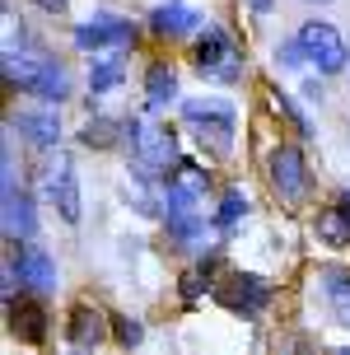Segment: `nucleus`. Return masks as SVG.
<instances>
[{
    "label": "nucleus",
    "mask_w": 350,
    "mask_h": 355,
    "mask_svg": "<svg viewBox=\"0 0 350 355\" xmlns=\"http://www.w3.org/2000/svg\"><path fill=\"white\" fill-rule=\"evenodd\" d=\"M182 117L192 122L196 141L206 145L210 155H229L234 150V107L225 98H192L182 107Z\"/></svg>",
    "instance_id": "f257e3e1"
},
{
    "label": "nucleus",
    "mask_w": 350,
    "mask_h": 355,
    "mask_svg": "<svg viewBox=\"0 0 350 355\" xmlns=\"http://www.w3.org/2000/svg\"><path fill=\"white\" fill-rule=\"evenodd\" d=\"M196 66H201V75H206V80L234 85V80L243 75V56L234 52V42H229L220 28H206L201 47H196Z\"/></svg>",
    "instance_id": "f03ea898"
},
{
    "label": "nucleus",
    "mask_w": 350,
    "mask_h": 355,
    "mask_svg": "<svg viewBox=\"0 0 350 355\" xmlns=\"http://www.w3.org/2000/svg\"><path fill=\"white\" fill-rule=\"evenodd\" d=\"M75 42H80L85 52H122V47L136 42V28L117 15H94L89 24L75 28Z\"/></svg>",
    "instance_id": "7ed1b4c3"
},
{
    "label": "nucleus",
    "mask_w": 350,
    "mask_h": 355,
    "mask_svg": "<svg viewBox=\"0 0 350 355\" xmlns=\"http://www.w3.org/2000/svg\"><path fill=\"white\" fill-rule=\"evenodd\" d=\"M299 42H304V52H308V61H313L317 71H341L350 61L346 42H341V33H336L332 24H304V33H299Z\"/></svg>",
    "instance_id": "20e7f679"
},
{
    "label": "nucleus",
    "mask_w": 350,
    "mask_h": 355,
    "mask_svg": "<svg viewBox=\"0 0 350 355\" xmlns=\"http://www.w3.org/2000/svg\"><path fill=\"white\" fill-rule=\"evenodd\" d=\"M131 145H136L140 164H145L150 173H164L168 164H177V145H173V131H164V126H150V122L131 126Z\"/></svg>",
    "instance_id": "39448f33"
},
{
    "label": "nucleus",
    "mask_w": 350,
    "mask_h": 355,
    "mask_svg": "<svg viewBox=\"0 0 350 355\" xmlns=\"http://www.w3.org/2000/svg\"><path fill=\"white\" fill-rule=\"evenodd\" d=\"M42 192L61 206L66 220H80V182H75V168H70L66 155L47 159V168H42Z\"/></svg>",
    "instance_id": "423d86ee"
},
{
    "label": "nucleus",
    "mask_w": 350,
    "mask_h": 355,
    "mask_svg": "<svg viewBox=\"0 0 350 355\" xmlns=\"http://www.w3.org/2000/svg\"><path fill=\"white\" fill-rule=\"evenodd\" d=\"M271 187H276L285 201H299V196H304L308 173H304V155H299L295 145H280L276 155H271Z\"/></svg>",
    "instance_id": "0eeeda50"
},
{
    "label": "nucleus",
    "mask_w": 350,
    "mask_h": 355,
    "mask_svg": "<svg viewBox=\"0 0 350 355\" xmlns=\"http://www.w3.org/2000/svg\"><path fill=\"white\" fill-rule=\"evenodd\" d=\"M215 300L225 304V309H234V313H257V309L271 300V290H266V281H257V276H229V281L215 290Z\"/></svg>",
    "instance_id": "6e6552de"
},
{
    "label": "nucleus",
    "mask_w": 350,
    "mask_h": 355,
    "mask_svg": "<svg viewBox=\"0 0 350 355\" xmlns=\"http://www.w3.org/2000/svg\"><path fill=\"white\" fill-rule=\"evenodd\" d=\"M10 332H15L19 341H28V346H37V341L47 337V313H42V304L24 300L10 309Z\"/></svg>",
    "instance_id": "1a4fd4ad"
},
{
    "label": "nucleus",
    "mask_w": 350,
    "mask_h": 355,
    "mask_svg": "<svg viewBox=\"0 0 350 355\" xmlns=\"http://www.w3.org/2000/svg\"><path fill=\"white\" fill-rule=\"evenodd\" d=\"M196 10L192 5H182V0H168V5H159L155 10V33H164V37H182V33H192L196 28Z\"/></svg>",
    "instance_id": "9d476101"
},
{
    "label": "nucleus",
    "mask_w": 350,
    "mask_h": 355,
    "mask_svg": "<svg viewBox=\"0 0 350 355\" xmlns=\"http://www.w3.org/2000/svg\"><path fill=\"white\" fill-rule=\"evenodd\" d=\"M37 230V215H33V201L19 192H5V234L10 239H33Z\"/></svg>",
    "instance_id": "9b49d317"
},
{
    "label": "nucleus",
    "mask_w": 350,
    "mask_h": 355,
    "mask_svg": "<svg viewBox=\"0 0 350 355\" xmlns=\"http://www.w3.org/2000/svg\"><path fill=\"white\" fill-rule=\"evenodd\" d=\"M19 281H28L33 290H52V285H56L52 257H47L42 248H24V252H19Z\"/></svg>",
    "instance_id": "f8f14e48"
},
{
    "label": "nucleus",
    "mask_w": 350,
    "mask_h": 355,
    "mask_svg": "<svg viewBox=\"0 0 350 355\" xmlns=\"http://www.w3.org/2000/svg\"><path fill=\"white\" fill-rule=\"evenodd\" d=\"M42 71H47V61L24 56V52H5V85H15V89H37Z\"/></svg>",
    "instance_id": "ddd939ff"
},
{
    "label": "nucleus",
    "mask_w": 350,
    "mask_h": 355,
    "mask_svg": "<svg viewBox=\"0 0 350 355\" xmlns=\"http://www.w3.org/2000/svg\"><path fill=\"white\" fill-rule=\"evenodd\" d=\"M107 337V318L98 309H75V322H70V341L75 346H98Z\"/></svg>",
    "instance_id": "4468645a"
},
{
    "label": "nucleus",
    "mask_w": 350,
    "mask_h": 355,
    "mask_svg": "<svg viewBox=\"0 0 350 355\" xmlns=\"http://www.w3.org/2000/svg\"><path fill=\"white\" fill-rule=\"evenodd\" d=\"M317 239L332 243V248H346L350 243V215L341 206H327V211L317 215Z\"/></svg>",
    "instance_id": "2eb2a0df"
},
{
    "label": "nucleus",
    "mask_w": 350,
    "mask_h": 355,
    "mask_svg": "<svg viewBox=\"0 0 350 355\" xmlns=\"http://www.w3.org/2000/svg\"><path fill=\"white\" fill-rule=\"evenodd\" d=\"M15 126H19V131H24V136H28L33 145H52V141H56V131H61L52 112H19V122H15Z\"/></svg>",
    "instance_id": "dca6fc26"
},
{
    "label": "nucleus",
    "mask_w": 350,
    "mask_h": 355,
    "mask_svg": "<svg viewBox=\"0 0 350 355\" xmlns=\"http://www.w3.org/2000/svg\"><path fill=\"white\" fill-rule=\"evenodd\" d=\"M122 80H126V61H122L117 52L103 56V61H98V66L89 71V89H94V94H107L112 85H122Z\"/></svg>",
    "instance_id": "f3484780"
},
{
    "label": "nucleus",
    "mask_w": 350,
    "mask_h": 355,
    "mask_svg": "<svg viewBox=\"0 0 350 355\" xmlns=\"http://www.w3.org/2000/svg\"><path fill=\"white\" fill-rule=\"evenodd\" d=\"M145 94H150V107H164L177 94V75L168 71V66H150V75H145Z\"/></svg>",
    "instance_id": "a211bd4d"
},
{
    "label": "nucleus",
    "mask_w": 350,
    "mask_h": 355,
    "mask_svg": "<svg viewBox=\"0 0 350 355\" xmlns=\"http://www.w3.org/2000/svg\"><path fill=\"white\" fill-rule=\"evenodd\" d=\"M322 281H327V300L336 309V322L350 327V276L346 271H322Z\"/></svg>",
    "instance_id": "6ab92c4d"
},
{
    "label": "nucleus",
    "mask_w": 350,
    "mask_h": 355,
    "mask_svg": "<svg viewBox=\"0 0 350 355\" xmlns=\"http://www.w3.org/2000/svg\"><path fill=\"white\" fill-rule=\"evenodd\" d=\"M66 85H70V75L47 61V71H42V80H37L33 94H37V98H47V103H61V98H66Z\"/></svg>",
    "instance_id": "aec40b11"
},
{
    "label": "nucleus",
    "mask_w": 350,
    "mask_h": 355,
    "mask_svg": "<svg viewBox=\"0 0 350 355\" xmlns=\"http://www.w3.org/2000/svg\"><path fill=\"white\" fill-rule=\"evenodd\" d=\"M112 141H117V136H112V122H103V117L85 126V145H89V150H107Z\"/></svg>",
    "instance_id": "412c9836"
},
{
    "label": "nucleus",
    "mask_w": 350,
    "mask_h": 355,
    "mask_svg": "<svg viewBox=\"0 0 350 355\" xmlns=\"http://www.w3.org/2000/svg\"><path fill=\"white\" fill-rule=\"evenodd\" d=\"M243 211H247L243 192H229V196H225V206H220V225H234V220H238Z\"/></svg>",
    "instance_id": "4be33fe9"
},
{
    "label": "nucleus",
    "mask_w": 350,
    "mask_h": 355,
    "mask_svg": "<svg viewBox=\"0 0 350 355\" xmlns=\"http://www.w3.org/2000/svg\"><path fill=\"white\" fill-rule=\"evenodd\" d=\"M201 290H206V271H187V276H182V300L196 304V295H201Z\"/></svg>",
    "instance_id": "5701e85b"
},
{
    "label": "nucleus",
    "mask_w": 350,
    "mask_h": 355,
    "mask_svg": "<svg viewBox=\"0 0 350 355\" xmlns=\"http://www.w3.org/2000/svg\"><path fill=\"white\" fill-rule=\"evenodd\" d=\"M276 107H280V112H285V117H290V122L299 126V131H304V136H308V117H304V112H299V107L290 103V98H285V94H276Z\"/></svg>",
    "instance_id": "b1692460"
},
{
    "label": "nucleus",
    "mask_w": 350,
    "mask_h": 355,
    "mask_svg": "<svg viewBox=\"0 0 350 355\" xmlns=\"http://www.w3.org/2000/svg\"><path fill=\"white\" fill-rule=\"evenodd\" d=\"M140 337H145V327H140V322H131V318L117 322V341H122V346H136Z\"/></svg>",
    "instance_id": "393cba45"
},
{
    "label": "nucleus",
    "mask_w": 350,
    "mask_h": 355,
    "mask_svg": "<svg viewBox=\"0 0 350 355\" xmlns=\"http://www.w3.org/2000/svg\"><path fill=\"white\" fill-rule=\"evenodd\" d=\"M304 56H308V52H304V42H299V37H295V42H285V47H280V61H285V66H299Z\"/></svg>",
    "instance_id": "a878e982"
},
{
    "label": "nucleus",
    "mask_w": 350,
    "mask_h": 355,
    "mask_svg": "<svg viewBox=\"0 0 350 355\" xmlns=\"http://www.w3.org/2000/svg\"><path fill=\"white\" fill-rule=\"evenodd\" d=\"M37 5H42V10H52V15H56V10H66V0H37Z\"/></svg>",
    "instance_id": "bb28decb"
},
{
    "label": "nucleus",
    "mask_w": 350,
    "mask_h": 355,
    "mask_svg": "<svg viewBox=\"0 0 350 355\" xmlns=\"http://www.w3.org/2000/svg\"><path fill=\"white\" fill-rule=\"evenodd\" d=\"M341 211H346V215H350V192H346V196H341Z\"/></svg>",
    "instance_id": "cd10ccee"
},
{
    "label": "nucleus",
    "mask_w": 350,
    "mask_h": 355,
    "mask_svg": "<svg viewBox=\"0 0 350 355\" xmlns=\"http://www.w3.org/2000/svg\"><path fill=\"white\" fill-rule=\"evenodd\" d=\"M252 5H257V10H266V5H271V0H252Z\"/></svg>",
    "instance_id": "c85d7f7f"
}]
</instances>
